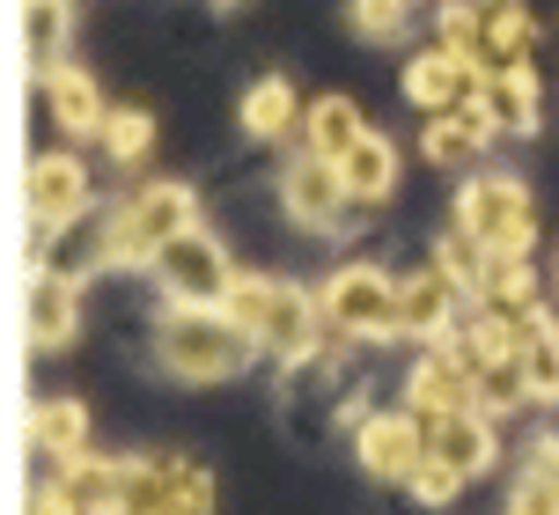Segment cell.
<instances>
[{"instance_id": "8d00e7d4", "label": "cell", "mask_w": 559, "mask_h": 515, "mask_svg": "<svg viewBox=\"0 0 559 515\" xmlns=\"http://www.w3.org/2000/svg\"><path fill=\"white\" fill-rule=\"evenodd\" d=\"M531 471H559V442H537V450H531Z\"/></svg>"}, {"instance_id": "4fadbf2b", "label": "cell", "mask_w": 559, "mask_h": 515, "mask_svg": "<svg viewBox=\"0 0 559 515\" xmlns=\"http://www.w3.org/2000/svg\"><path fill=\"white\" fill-rule=\"evenodd\" d=\"M280 200H287L295 221H332L338 206H346V177H338V163H324V155H302L295 170L280 177Z\"/></svg>"}, {"instance_id": "d4e9b609", "label": "cell", "mask_w": 559, "mask_h": 515, "mask_svg": "<svg viewBox=\"0 0 559 515\" xmlns=\"http://www.w3.org/2000/svg\"><path fill=\"white\" fill-rule=\"evenodd\" d=\"M515 361H523V375H531V398H559V332L545 324V316L523 332Z\"/></svg>"}, {"instance_id": "9c48e42d", "label": "cell", "mask_w": 559, "mask_h": 515, "mask_svg": "<svg viewBox=\"0 0 559 515\" xmlns=\"http://www.w3.org/2000/svg\"><path fill=\"white\" fill-rule=\"evenodd\" d=\"M82 332V287L52 273V265H37L29 273V346L37 354H59V346Z\"/></svg>"}, {"instance_id": "ba28073f", "label": "cell", "mask_w": 559, "mask_h": 515, "mask_svg": "<svg viewBox=\"0 0 559 515\" xmlns=\"http://www.w3.org/2000/svg\"><path fill=\"white\" fill-rule=\"evenodd\" d=\"M531 52H537V29L515 0H486L478 8V74H531Z\"/></svg>"}, {"instance_id": "3957f363", "label": "cell", "mask_w": 559, "mask_h": 515, "mask_svg": "<svg viewBox=\"0 0 559 515\" xmlns=\"http://www.w3.org/2000/svg\"><path fill=\"white\" fill-rule=\"evenodd\" d=\"M456 229L478 236L486 258H523L537 236V214H531V192L515 177H472L464 200H456Z\"/></svg>"}, {"instance_id": "ffe728a7", "label": "cell", "mask_w": 559, "mask_h": 515, "mask_svg": "<svg viewBox=\"0 0 559 515\" xmlns=\"http://www.w3.org/2000/svg\"><path fill=\"white\" fill-rule=\"evenodd\" d=\"M338 177H346V200H391L397 184V147L383 133H368L354 155H338Z\"/></svg>"}, {"instance_id": "484cf974", "label": "cell", "mask_w": 559, "mask_h": 515, "mask_svg": "<svg viewBox=\"0 0 559 515\" xmlns=\"http://www.w3.org/2000/svg\"><path fill=\"white\" fill-rule=\"evenodd\" d=\"M273 287H280V280H258V273L243 280V273H236V280H228V295H222V310L236 316V324H243L251 339L265 332V316H273Z\"/></svg>"}, {"instance_id": "d6a6232c", "label": "cell", "mask_w": 559, "mask_h": 515, "mask_svg": "<svg viewBox=\"0 0 559 515\" xmlns=\"http://www.w3.org/2000/svg\"><path fill=\"white\" fill-rule=\"evenodd\" d=\"M456 487H464V479H456V471H449L442 457H427V464L413 471V493L427 501V508H442V501H456Z\"/></svg>"}, {"instance_id": "8992f818", "label": "cell", "mask_w": 559, "mask_h": 515, "mask_svg": "<svg viewBox=\"0 0 559 515\" xmlns=\"http://www.w3.org/2000/svg\"><path fill=\"white\" fill-rule=\"evenodd\" d=\"M23 206H29V221H37V229H67V221L88 206V170H82V155H74V147L37 155V163L23 170Z\"/></svg>"}, {"instance_id": "277c9868", "label": "cell", "mask_w": 559, "mask_h": 515, "mask_svg": "<svg viewBox=\"0 0 559 515\" xmlns=\"http://www.w3.org/2000/svg\"><path fill=\"white\" fill-rule=\"evenodd\" d=\"M317 310H324V324H332V332H354V339H391V332H397V280H391V273H376V265H338Z\"/></svg>"}, {"instance_id": "cb8c5ba5", "label": "cell", "mask_w": 559, "mask_h": 515, "mask_svg": "<svg viewBox=\"0 0 559 515\" xmlns=\"http://www.w3.org/2000/svg\"><path fill=\"white\" fill-rule=\"evenodd\" d=\"M295 118H302V104H295V88H287V82H258L251 96H243V125H251V141H280Z\"/></svg>"}, {"instance_id": "2e32d148", "label": "cell", "mask_w": 559, "mask_h": 515, "mask_svg": "<svg viewBox=\"0 0 559 515\" xmlns=\"http://www.w3.org/2000/svg\"><path fill=\"white\" fill-rule=\"evenodd\" d=\"M449 302H456V280H449L442 265H427L413 280L397 287V332H449Z\"/></svg>"}, {"instance_id": "836d02e7", "label": "cell", "mask_w": 559, "mask_h": 515, "mask_svg": "<svg viewBox=\"0 0 559 515\" xmlns=\"http://www.w3.org/2000/svg\"><path fill=\"white\" fill-rule=\"evenodd\" d=\"M177 515H214V479L199 464H177Z\"/></svg>"}, {"instance_id": "7a4b0ae2", "label": "cell", "mask_w": 559, "mask_h": 515, "mask_svg": "<svg viewBox=\"0 0 559 515\" xmlns=\"http://www.w3.org/2000/svg\"><path fill=\"white\" fill-rule=\"evenodd\" d=\"M199 229V200L192 184H147V192H133V200L111 214V229H104V258L111 265H133V258H155L177 243V236Z\"/></svg>"}, {"instance_id": "30bf717a", "label": "cell", "mask_w": 559, "mask_h": 515, "mask_svg": "<svg viewBox=\"0 0 559 515\" xmlns=\"http://www.w3.org/2000/svg\"><path fill=\"white\" fill-rule=\"evenodd\" d=\"M405 96H413L419 111L449 118L456 104H472V96H486V74H478V67H464L456 52H419L413 67H405Z\"/></svg>"}, {"instance_id": "9a60e30c", "label": "cell", "mask_w": 559, "mask_h": 515, "mask_svg": "<svg viewBox=\"0 0 559 515\" xmlns=\"http://www.w3.org/2000/svg\"><path fill=\"white\" fill-rule=\"evenodd\" d=\"M45 104H52V118L74 141L96 133V125H111V111H104V96H96V82H88L82 67H52V74H45Z\"/></svg>"}, {"instance_id": "5bb4252c", "label": "cell", "mask_w": 559, "mask_h": 515, "mask_svg": "<svg viewBox=\"0 0 559 515\" xmlns=\"http://www.w3.org/2000/svg\"><path fill=\"white\" fill-rule=\"evenodd\" d=\"M427 457H442L456 479H478L486 464H493V428H486V412H449L442 428H435V442H427Z\"/></svg>"}, {"instance_id": "f546056e", "label": "cell", "mask_w": 559, "mask_h": 515, "mask_svg": "<svg viewBox=\"0 0 559 515\" xmlns=\"http://www.w3.org/2000/svg\"><path fill=\"white\" fill-rule=\"evenodd\" d=\"M472 147H478V141L456 125V118H435V125H427V163H442V170L472 163Z\"/></svg>"}, {"instance_id": "6da1fadb", "label": "cell", "mask_w": 559, "mask_h": 515, "mask_svg": "<svg viewBox=\"0 0 559 515\" xmlns=\"http://www.w3.org/2000/svg\"><path fill=\"white\" fill-rule=\"evenodd\" d=\"M251 332L236 324L228 310H192V302H177L163 316V332H155V354H163L169 375H185V383H222L251 361Z\"/></svg>"}, {"instance_id": "4dcf8cb0", "label": "cell", "mask_w": 559, "mask_h": 515, "mask_svg": "<svg viewBox=\"0 0 559 515\" xmlns=\"http://www.w3.org/2000/svg\"><path fill=\"white\" fill-rule=\"evenodd\" d=\"M508 515H559V471H523Z\"/></svg>"}, {"instance_id": "8fae6325", "label": "cell", "mask_w": 559, "mask_h": 515, "mask_svg": "<svg viewBox=\"0 0 559 515\" xmlns=\"http://www.w3.org/2000/svg\"><path fill=\"white\" fill-rule=\"evenodd\" d=\"M361 464L376 479H413L419 464H427V428H419L413 412H405V420H368L361 428Z\"/></svg>"}, {"instance_id": "d590c367", "label": "cell", "mask_w": 559, "mask_h": 515, "mask_svg": "<svg viewBox=\"0 0 559 515\" xmlns=\"http://www.w3.org/2000/svg\"><path fill=\"white\" fill-rule=\"evenodd\" d=\"M29 515H104V508H82V501H74V493H67V487L52 479V487H37V493H29Z\"/></svg>"}, {"instance_id": "4316f807", "label": "cell", "mask_w": 559, "mask_h": 515, "mask_svg": "<svg viewBox=\"0 0 559 515\" xmlns=\"http://www.w3.org/2000/svg\"><path fill=\"white\" fill-rule=\"evenodd\" d=\"M523 398H531V375H523V361H515V354L478 369V405H486V412H508V405H523Z\"/></svg>"}, {"instance_id": "7402d4cb", "label": "cell", "mask_w": 559, "mask_h": 515, "mask_svg": "<svg viewBox=\"0 0 559 515\" xmlns=\"http://www.w3.org/2000/svg\"><path fill=\"white\" fill-rule=\"evenodd\" d=\"M59 487L74 493L82 508H104V515H118V493H126V464H104V457H67L59 464Z\"/></svg>"}, {"instance_id": "7c38bea8", "label": "cell", "mask_w": 559, "mask_h": 515, "mask_svg": "<svg viewBox=\"0 0 559 515\" xmlns=\"http://www.w3.org/2000/svg\"><path fill=\"white\" fill-rule=\"evenodd\" d=\"M478 310L501 316L508 332H531L537 324V287L523 258H486V280H478Z\"/></svg>"}, {"instance_id": "603a6c76", "label": "cell", "mask_w": 559, "mask_h": 515, "mask_svg": "<svg viewBox=\"0 0 559 515\" xmlns=\"http://www.w3.org/2000/svg\"><path fill=\"white\" fill-rule=\"evenodd\" d=\"M486 111L501 133H537V82L531 74H493L486 82Z\"/></svg>"}, {"instance_id": "1f68e13d", "label": "cell", "mask_w": 559, "mask_h": 515, "mask_svg": "<svg viewBox=\"0 0 559 515\" xmlns=\"http://www.w3.org/2000/svg\"><path fill=\"white\" fill-rule=\"evenodd\" d=\"M354 29L361 37H397L405 29V0H354Z\"/></svg>"}, {"instance_id": "83f0119b", "label": "cell", "mask_w": 559, "mask_h": 515, "mask_svg": "<svg viewBox=\"0 0 559 515\" xmlns=\"http://www.w3.org/2000/svg\"><path fill=\"white\" fill-rule=\"evenodd\" d=\"M435 265H442V273H449L456 287H478V280H486V243L456 229V236H442V251H435Z\"/></svg>"}, {"instance_id": "e575fe53", "label": "cell", "mask_w": 559, "mask_h": 515, "mask_svg": "<svg viewBox=\"0 0 559 515\" xmlns=\"http://www.w3.org/2000/svg\"><path fill=\"white\" fill-rule=\"evenodd\" d=\"M59 23H67V0H29V59H45V52H52Z\"/></svg>"}, {"instance_id": "d6986e66", "label": "cell", "mask_w": 559, "mask_h": 515, "mask_svg": "<svg viewBox=\"0 0 559 515\" xmlns=\"http://www.w3.org/2000/svg\"><path fill=\"white\" fill-rule=\"evenodd\" d=\"M361 141H368V118L354 111L346 96H317V104H309V155L338 163V155H354Z\"/></svg>"}, {"instance_id": "52a82bcc", "label": "cell", "mask_w": 559, "mask_h": 515, "mask_svg": "<svg viewBox=\"0 0 559 515\" xmlns=\"http://www.w3.org/2000/svg\"><path fill=\"white\" fill-rule=\"evenodd\" d=\"M405 405H413V420L427 428V442H435V428H442L449 412H472L478 405V375L456 361V354H427L413 369V383H405Z\"/></svg>"}, {"instance_id": "5b68a950", "label": "cell", "mask_w": 559, "mask_h": 515, "mask_svg": "<svg viewBox=\"0 0 559 515\" xmlns=\"http://www.w3.org/2000/svg\"><path fill=\"white\" fill-rule=\"evenodd\" d=\"M155 273H163V287L177 295V302H192V310H214L228 295V280H236V265L222 258V243L214 236H177L163 258H155Z\"/></svg>"}, {"instance_id": "74e56055", "label": "cell", "mask_w": 559, "mask_h": 515, "mask_svg": "<svg viewBox=\"0 0 559 515\" xmlns=\"http://www.w3.org/2000/svg\"><path fill=\"white\" fill-rule=\"evenodd\" d=\"M214 8H236V0H214Z\"/></svg>"}, {"instance_id": "ac0fdd59", "label": "cell", "mask_w": 559, "mask_h": 515, "mask_svg": "<svg viewBox=\"0 0 559 515\" xmlns=\"http://www.w3.org/2000/svg\"><path fill=\"white\" fill-rule=\"evenodd\" d=\"M118 515H177V457H133Z\"/></svg>"}, {"instance_id": "44dd1931", "label": "cell", "mask_w": 559, "mask_h": 515, "mask_svg": "<svg viewBox=\"0 0 559 515\" xmlns=\"http://www.w3.org/2000/svg\"><path fill=\"white\" fill-rule=\"evenodd\" d=\"M29 442L45 450V457H82V442H88V412L74 398H45V405H29Z\"/></svg>"}, {"instance_id": "f1b7e54d", "label": "cell", "mask_w": 559, "mask_h": 515, "mask_svg": "<svg viewBox=\"0 0 559 515\" xmlns=\"http://www.w3.org/2000/svg\"><path fill=\"white\" fill-rule=\"evenodd\" d=\"M104 141H111V155H118V163H140V155L155 147V118H147V111H111Z\"/></svg>"}, {"instance_id": "e0dca14e", "label": "cell", "mask_w": 559, "mask_h": 515, "mask_svg": "<svg viewBox=\"0 0 559 515\" xmlns=\"http://www.w3.org/2000/svg\"><path fill=\"white\" fill-rule=\"evenodd\" d=\"M317 316L324 310H309V287H273V316H265V332H258V346H273V354H309V339H317Z\"/></svg>"}]
</instances>
